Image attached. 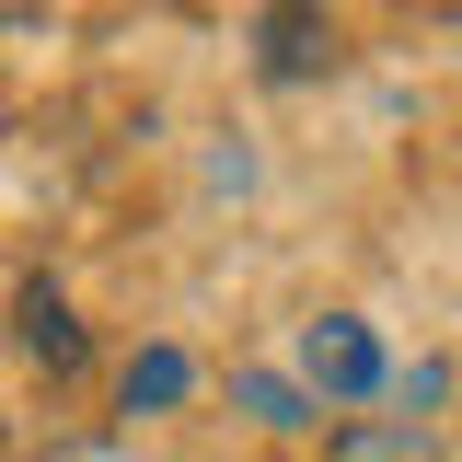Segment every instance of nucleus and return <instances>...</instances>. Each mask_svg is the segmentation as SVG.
Here are the masks:
<instances>
[{"instance_id":"nucleus-4","label":"nucleus","mask_w":462,"mask_h":462,"mask_svg":"<svg viewBox=\"0 0 462 462\" xmlns=\"http://www.w3.org/2000/svg\"><path fill=\"white\" fill-rule=\"evenodd\" d=\"M173 393H185V358H173V346H151V358L127 370V404H173Z\"/></svg>"},{"instance_id":"nucleus-1","label":"nucleus","mask_w":462,"mask_h":462,"mask_svg":"<svg viewBox=\"0 0 462 462\" xmlns=\"http://www.w3.org/2000/svg\"><path fill=\"white\" fill-rule=\"evenodd\" d=\"M300 370H312L324 393H382V346H370V324H346V312H324V324L300 336Z\"/></svg>"},{"instance_id":"nucleus-3","label":"nucleus","mask_w":462,"mask_h":462,"mask_svg":"<svg viewBox=\"0 0 462 462\" xmlns=\"http://www.w3.org/2000/svg\"><path fill=\"white\" fill-rule=\"evenodd\" d=\"M23 336L47 346V358H81V324H69V312H58L47 289H35V300H23Z\"/></svg>"},{"instance_id":"nucleus-2","label":"nucleus","mask_w":462,"mask_h":462,"mask_svg":"<svg viewBox=\"0 0 462 462\" xmlns=\"http://www.w3.org/2000/svg\"><path fill=\"white\" fill-rule=\"evenodd\" d=\"M266 35H278V47H266V69H312V35H324V23H312V12L289 0V12L266 23Z\"/></svg>"}]
</instances>
